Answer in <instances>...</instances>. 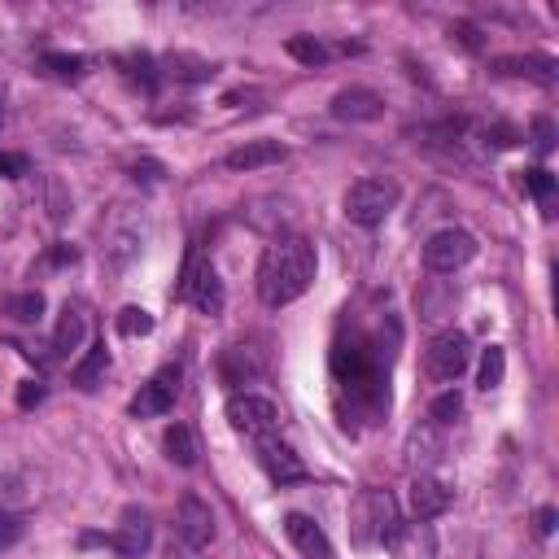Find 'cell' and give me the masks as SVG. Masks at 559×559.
<instances>
[{
	"instance_id": "obj_10",
	"label": "cell",
	"mask_w": 559,
	"mask_h": 559,
	"mask_svg": "<svg viewBox=\"0 0 559 559\" xmlns=\"http://www.w3.org/2000/svg\"><path fill=\"white\" fill-rule=\"evenodd\" d=\"M114 555L118 559H140L153 546V520H149V511H140V507H127L123 516H118V529H114Z\"/></svg>"
},
{
	"instance_id": "obj_11",
	"label": "cell",
	"mask_w": 559,
	"mask_h": 559,
	"mask_svg": "<svg viewBox=\"0 0 559 559\" xmlns=\"http://www.w3.org/2000/svg\"><path fill=\"white\" fill-rule=\"evenodd\" d=\"M175 533H180V542L188 551H206L214 542V511L201 503L197 494H184L180 503V516H175Z\"/></svg>"
},
{
	"instance_id": "obj_13",
	"label": "cell",
	"mask_w": 559,
	"mask_h": 559,
	"mask_svg": "<svg viewBox=\"0 0 559 559\" xmlns=\"http://www.w3.org/2000/svg\"><path fill=\"white\" fill-rule=\"evenodd\" d=\"M258 463H263V472L276 485H293V481H306V463L293 455L284 442L276 437H258Z\"/></svg>"
},
{
	"instance_id": "obj_8",
	"label": "cell",
	"mask_w": 559,
	"mask_h": 559,
	"mask_svg": "<svg viewBox=\"0 0 559 559\" xmlns=\"http://www.w3.org/2000/svg\"><path fill=\"white\" fill-rule=\"evenodd\" d=\"M468 359H472V346H468V337H463L459 328H446V332H437L433 337V346H428L424 354V372L433 376V380H459L463 372H468Z\"/></svg>"
},
{
	"instance_id": "obj_27",
	"label": "cell",
	"mask_w": 559,
	"mask_h": 559,
	"mask_svg": "<svg viewBox=\"0 0 559 559\" xmlns=\"http://www.w3.org/2000/svg\"><path fill=\"white\" fill-rule=\"evenodd\" d=\"M171 75H175V79H188V83H201V79H210V75H214V66H210V62H201V57L175 53V57H171Z\"/></svg>"
},
{
	"instance_id": "obj_22",
	"label": "cell",
	"mask_w": 559,
	"mask_h": 559,
	"mask_svg": "<svg viewBox=\"0 0 559 559\" xmlns=\"http://www.w3.org/2000/svg\"><path fill=\"white\" fill-rule=\"evenodd\" d=\"M284 53H289L293 62H302V66H324L332 57L328 44L315 40V35H289V40H284Z\"/></svg>"
},
{
	"instance_id": "obj_1",
	"label": "cell",
	"mask_w": 559,
	"mask_h": 559,
	"mask_svg": "<svg viewBox=\"0 0 559 559\" xmlns=\"http://www.w3.org/2000/svg\"><path fill=\"white\" fill-rule=\"evenodd\" d=\"M315 271H319V258L306 236H276L263 249V263H258V297H263V306L280 311V306L306 297V289L315 284Z\"/></svg>"
},
{
	"instance_id": "obj_32",
	"label": "cell",
	"mask_w": 559,
	"mask_h": 559,
	"mask_svg": "<svg viewBox=\"0 0 559 559\" xmlns=\"http://www.w3.org/2000/svg\"><path fill=\"white\" fill-rule=\"evenodd\" d=\"M533 149H538L542 158L555 149V123L551 118H533Z\"/></svg>"
},
{
	"instance_id": "obj_38",
	"label": "cell",
	"mask_w": 559,
	"mask_h": 559,
	"mask_svg": "<svg viewBox=\"0 0 559 559\" xmlns=\"http://www.w3.org/2000/svg\"><path fill=\"white\" fill-rule=\"evenodd\" d=\"M132 175H136V180H149L153 184V180H162V166L158 162H145V166H136Z\"/></svg>"
},
{
	"instance_id": "obj_9",
	"label": "cell",
	"mask_w": 559,
	"mask_h": 559,
	"mask_svg": "<svg viewBox=\"0 0 559 559\" xmlns=\"http://www.w3.org/2000/svg\"><path fill=\"white\" fill-rule=\"evenodd\" d=\"M228 424L236 428V433H245V437H276V428H280V411H276V402H267V398H258V394H232L228 398Z\"/></svg>"
},
{
	"instance_id": "obj_18",
	"label": "cell",
	"mask_w": 559,
	"mask_h": 559,
	"mask_svg": "<svg viewBox=\"0 0 559 559\" xmlns=\"http://www.w3.org/2000/svg\"><path fill=\"white\" fill-rule=\"evenodd\" d=\"M437 455H442V433H437V424H424V428H415V433L407 437V459H411L415 477L433 468Z\"/></svg>"
},
{
	"instance_id": "obj_14",
	"label": "cell",
	"mask_w": 559,
	"mask_h": 559,
	"mask_svg": "<svg viewBox=\"0 0 559 559\" xmlns=\"http://www.w3.org/2000/svg\"><path fill=\"white\" fill-rule=\"evenodd\" d=\"M284 533H289V542L297 546V555H306V559H332L328 533L319 529L311 516H302V511H289V516H284Z\"/></svg>"
},
{
	"instance_id": "obj_35",
	"label": "cell",
	"mask_w": 559,
	"mask_h": 559,
	"mask_svg": "<svg viewBox=\"0 0 559 559\" xmlns=\"http://www.w3.org/2000/svg\"><path fill=\"white\" fill-rule=\"evenodd\" d=\"M450 35H459L463 49H481V35H477V27H472V22H459V27H450Z\"/></svg>"
},
{
	"instance_id": "obj_33",
	"label": "cell",
	"mask_w": 559,
	"mask_h": 559,
	"mask_svg": "<svg viewBox=\"0 0 559 559\" xmlns=\"http://www.w3.org/2000/svg\"><path fill=\"white\" fill-rule=\"evenodd\" d=\"M0 175L5 180H22V175H31L27 158H18V153H0Z\"/></svg>"
},
{
	"instance_id": "obj_28",
	"label": "cell",
	"mask_w": 559,
	"mask_h": 559,
	"mask_svg": "<svg viewBox=\"0 0 559 559\" xmlns=\"http://www.w3.org/2000/svg\"><path fill=\"white\" fill-rule=\"evenodd\" d=\"M520 188H525V193H533L538 201H551V193H555V175L546 171V166H533V171L520 175Z\"/></svg>"
},
{
	"instance_id": "obj_29",
	"label": "cell",
	"mask_w": 559,
	"mask_h": 559,
	"mask_svg": "<svg viewBox=\"0 0 559 559\" xmlns=\"http://www.w3.org/2000/svg\"><path fill=\"white\" fill-rule=\"evenodd\" d=\"M44 66H49L57 79H79L88 62H83V57H70V53H44Z\"/></svg>"
},
{
	"instance_id": "obj_25",
	"label": "cell",
	"mask_w": 559,
	"mask_h": 559,
	"mask_svg": "<svg viewBox=\"0 0 559 559\" xmlns=\"http://www.w3.org/2000/svg\"><path fill=\"white\" fill-rule=\"evenodd\" d=\"M459 415H463V394H459V389H446V394L433 398V411H428V420H433L437 428H446V424H455Z\"/></svg>"
},
{
	"instance_id": "obj_12",
	"label": "cell",
	"mask_w": 559,
	"mask_h": 559,
	"mask_svg": "<svg viewBox=\"0 0 559 559\" xmlns=\"http://www.w3.org/2000/svg\"><path fill=\"white\" fill-rule=\"evenodd\" d=\"M328 110H332V118H341V123H376V118L385 114V97L372 88H341Z\"/></svg>"
},
{
	"instance_id": "obj_6",
	"label": "cell",
	"mask_w": 559,
	"mask_h": 559,
	"mask_svg": "<svg viewBox=\"0 0 559 559\" xmlns=\"http://www.w3.org/2000/svg\"><path fill=\"white\" fill-rule=\"evenodd\" d=\"M184 302H193L201 315H223V306H228V289H223L219 271L210 263H197V258H188L184 271H180V289Z\"/></svg>"
},
{
	"instance_id": "obj_2",
	"label": "cell",
	"mask_w": 559,
	"mask_h": 559,
	"mask_svg": "<svg viewBox=\"0 0 559 559\" xmlns=\"http://www.w3.org/2000/svg\"><path fill=\"white\" fill-rule=\"evenodd\" d=\"M398 503L389 490H363L350 507V533L359 546H389L398 542Z\"/></svg>"
},
{
	"instance_id": "obj_19",
	"label": "cell",
	"mask_w": 559,
	"mask_h": 559,
	"mask_svg": "<svg viewBox=\"0 0 559 559\" xmlns=\"http://www.w3.org/2000/svg\"><path fill=\"white\" fill-rule=\"evenodd\" d=\"M555 62L551 57H498L494 62V75H525V79H538V83H546L551 88L555 83Z\"/></svg>"
},
{
	"instance_id": "obj_16",
	"label": "cell",
	"mask_w": 559,
	"mask_h": 559,
	"mask_svg": "<svg viewBox=\"0 0 559 559\" xmlns=\"http://www.w3.org/2000/svg\"><path fill=\"white\" fill-rule=\"evenodd\" d=\"M284 158H289V149H284L280 140H249V145L232 149L228 158H223V166H228V171H263V166H280Z\"/></svg>"
},
{
	"instance_id": "obj_23",
	"label": "cell",
	"mask_w": 559,
	"mask_h": 559,
	"mask_svg": "<svg viewBox=\"0 0 559 559\" xmlns=\"http://www.w3.org/2000/svg\"><path fill=\"white\" fill-rule=\"evenodd\" d=\"M503 376H507V350L503 346H485L481 354V372H477V385L490 394V389L503 385Z\"/></svg>"
},
{
	"instance_id": "obj_17",
	"label": "cell",
	"mask_w": 559,
	"mask_h": 559,
	"mask_svg": "<svg viewBox=\"0 0 559 559\" xmlns=\"http://www.w3.org/2000/svg\"><path fill=\"white\" fill-rule=\"evenodd\" d=\"M83 341H88V311L79 302H66L62 319H57V332H53V350L75 354V350H83Z\"/></svg>"
},
{
	"instance_id": "obj_31",
	"label": "cell",
	"mask_w": 559,
	"mask_h": 559,
	"mask_svg": "<svg viewBox=\"0 0 559 559\" xmlns=\"http://www.w3.org/2000/svg\"><path fill=\"white\" fill-rule=\"evenodd\" d=\"M44 398H49V389H44L40 380H22V385H18V407L22 411H35Z\"/></svg>"
},
{
	"instance_id": "obj_36",
	"label": "cell",
	"mask_w": 559,
	"mask_h": 559,
	"mask_svg": "<svg viewBox=\"0 0 559 559\" xmlns=\"http://www.w3.org/2000/svg\"><path fill=\"white\" fill-rule=\"evenodd\" d=\"M70 263H79V249L75 245H57L49 254V267H70Z\"/></svg>"
},
{
	"instance_id": "obj_37",
	"label": "cell",
	"mask_w": 559,
	"mask_h": 559,
	"mask_svg": "<svg viewBox=\"0 0 559 559\" xmlns=\"http://www.w3.org/2000/svg\"><path fill=\"white\" fill-rule=\"evenodd\" d=\"M538 533H542V538H551V533H555V507L538 511Z\"/></svg>"
},
{
	"instance_id": "obj_3",
	"label": "cell",
	"mask_w": 559,
	"mask_h": 559,
	"mask_svg": "<svg viewBox=\"0 0 559 559\" xmlns=\"http://www.w3.org/2000/svg\"><path fill=\"white\" fill-rule=\"evenodd\" d=\"M402 188L385 175H367V180H354L346 193V219L359 223V228H376V223L389 219V210L398 206Z\"/></svg>"
},
{
	"instance_id": "obj_30",
	"label": "cell",
	"mask_w": 559,
	"mask_h": 559,
	"mask_svg": "<svg viewBox=\"0 0 559 559\" xmlns=\"http://www.w3.org/2000/svg\"><path fill=\"white\" fill-rule=\"evenodd\" d=\"M22 533H27V525H22V516H14V511H0V551L18 546V542H22Z\"/></svg>"
},
{
	"instance_id": "obj_4",
	"label": "cell",
	"mask_w": 559,
	"mask_h": 559,
	"mask_svg": "<svg viewBox=\"0 0 559 559\" xmlns=\"http://www.w3.org/2000/svg\"><path fill=\"white\" fill-rule=\"evenodd\" d=\"M477 258V236L463 232V228H442L428 236L424 245V267L433 276H455L459 267H468Z\"/></svg>"
},
{
	"instance_id": "obj_21",
	"label": "cell",
	"mask_w": 559,
	"mask_h": 559,
	"mask_svg": "<svg viewBox=\"0 0 559 559\" xmlns=\"http://www.w3.org/2000/svg\"><path fill=\"white\" fill-rule=\"evenodd\" d=\"M162 442H166V455H171V463H180V468H193V463H197V437H193V428H188V424H171Z\"/></svg>"
},
{
	"instance_id": "obj_7",
	"label": "cell",
	"mask_w": 559,
	"mask_h": 559,
	"mask_svg": "<svg viewBox=\"0 0 559 559\" xmlns=\"http://www.w3.org/2000/svg\"><path fill=\"white\" fill-rule=\"evenodd\" d=\"M180 385H184V367L180 363H166L158 367L145 385H140V394L132 398V411L136 420H153V415H166L175 407V398H180Z\"/></svg>"
},
{
	"instance_id": "obj_34",
	"label": "cell",
	"mask_w": 559,
	"mask_h": 559,
	"mask_svg": "<svg viewBox=\"0 0 559 559\" xmlns=\"http://www.w3.org/2000/svg\"><path fill=\"white\" fill-rule=\"evenodd\" d=\"M132 75L140 79V83H145V92H153V88H158V75H153V57H145V53H140V57H132Z\"/></svg>"
},
{
	"instance_id": "obj_24",
	"label": "cell",
	"mask_w": 559,
	"mask_h": 559,
	"mask_svg": "<svg viewBox=\"0 0 559 559\" xmlns=\"http://www.w3.org/2000/svg\"><path fill=\"white\" fill-rule=\"evenodd\" d=\"M5 311L18 319V324H40V315H44V293L40 289H27V293H14L5 302Z\"/></svg>"
},
{
	"instance_id": "obj_5",
	"label": "cell",
	"mask_w": 559,
	"mask_h": 559,
	"mask_svg": "<svg viewBox=\"0 0 559 559\" xmlns=\"http://www.w3.org/2000/svg\"><path fill=\"white\" fill-rule=\"evenodd\" d=\"M145 245V214H136L132 206H114V214L105 219V258L114 267H127Z\"/></svg>"
},
{
	"instance_id": "obj_26",
	"label": "cell",
	"mask_w": 559,
	"mask_h": 559,
	"mask_svg": "<svg viewBox=\"0 0 559 559\" xmlns=\"http://www.w3.org/2000/svg\"><path fill=\"white\" fill-rule=\"evenodd\" d=\"M118 332H123V337H149L153 315L145 306H123V311H118Z\"/></svg>"
},
{
	"instance_id": "obj_39",
	"label": "cell",
	"mask_w": 559,
	"mask_h": 559,
	"mask_svg": "<svg viewBox=\"0 0 559 559\" xmlns=\"http://www.w3.org/2000/svg\"><path fill=\"white\" fill-rule=\"evenodd\" d=\"M0 118H5V101H0Z\"/></svg>"
},
{
	"instance_id": "obj_15",
	"label": "cell",
	"mask_w": 559,
	"mask_h": 559,
	"mask_svg": "<svg viewBox=\"0 0 559 559\" xmlns=\"http://www.w3.org/2000/svg\"><path fill=\"white\" fill-rule=\"evenodd\" d=\"M450 503H455V490H450L446 481L428 477V472H420V477L411 481V511L420 520H437L442 511H450Z\"/></svg>"
},
{
	"instance_id": "obj_20",
	"label": "cell",
	"mask_w": 559,
	"mask_h": 559,
	"mask_svg": "<svg viewBox=\"0 0 559 559\" xmlns=\"http://www.w3.org/2000/svg\"><path fill=\"white\" fill-rule=\"evenodd\" d=\"M105 372H110V350H105V346H92V350H88V359L75 363L70 380H75L83 394H92V389L101 385V376H105Z\"/></svg>"
}]
</instances>
